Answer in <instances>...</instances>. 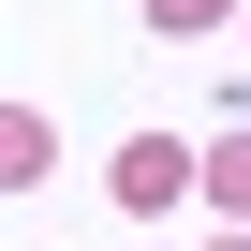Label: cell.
Listing matches in <instances>:
<instances>
[{
  "instance_id": "cell-3",
  "label": "cell",
  "mask_w": 251,
  "mask_h": 251,
  "mask_svg": "<svg viewBox=\"0 0 251 251\" xmlns=\"http://www.w3.org/2000/svg\"><path fill=\"white\" fill-rule=\"evenodd\" d=\"M222 15H251V0H148V30H222Z\"/></svg>"
},
{
  "instance_id": "cell-4",
  "label": "cell",
  "mask_w": 251,
  "mask_h": 251,
  "mask_svg": "<svg viewBox=\"0 0 251 251\" xmlns=\"http://www.w3.org/2000/svg\"><path fill=\"white\" fill-rule=\"evenodd\" d=\"M222 251H251V236H222Z\"/></svg>"
},
{
  "instance_id": "cell-2",
  "label": "cell",
  "mask_w": 251,
  "mask_h": 251,
  "mask_svg": "<svg viewBox=\"0 0 251 251\" xmlns=\"http://www.w3.org/2000/svg\"><path fill=\"white\" fill-rule=\"evenodd\" d=\"M207 207H222V222H236V236H251V118H236V133H222V148H207Z\"/></svg>"
},
{
  "instance_id": "cell-5",
  "label": "cell",
  "mask_w": 251,
  "mask_h": 251,
  "mask_svg": "<svg viewBox=\"0 0 251 251\" xmlns=\"http://www.w3.org/2000/svg\"><path fill=\"white\" fill-rule=\"evenodd\" d=\"M236 30H251V15H236Z\"/></svg>"
},
{
  "instance_id": "cell-1",
  "label": "cell",
  "mask_w": 251,
  "mask_h": 251,
  "mask_svg": "<svg viewBox=\"0 0 251 251\" xmlns=\"http://www.w3.org/2000/svg\"><path fill=\"white\" fill-rule=\"evenodd\" d=\"M177 192H207V163H192L177 133H133V148H118V207H148V222H163Z\"/></svg>"
}]
</instances>
